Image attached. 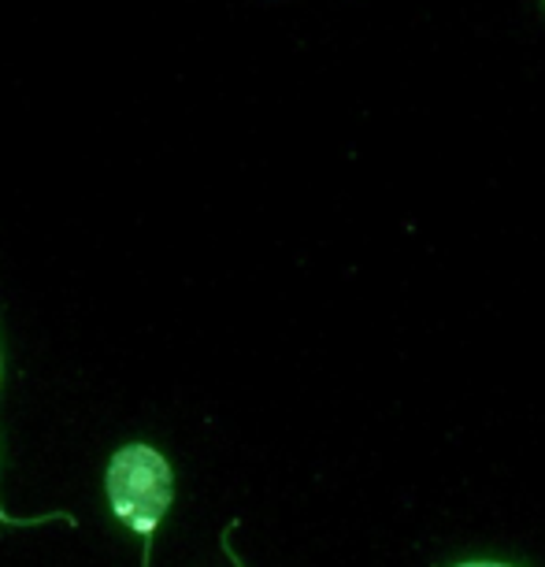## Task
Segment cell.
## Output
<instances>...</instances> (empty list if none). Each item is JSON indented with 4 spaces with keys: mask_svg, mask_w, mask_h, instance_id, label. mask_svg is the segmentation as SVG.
Returning <instances> with one entry per match:
<instances>
[{
    "mask_svg": "<svg viewBox=\"0 0 545 567\" xmlns=\"http://www.w3.org/2000/svg\"><path fill=\"white\" fill-rule=\"evenodd\" d=\"M104 489H109L112 516L126 523L145 545L142 567H153L156 530L167 516L171 501H175V475H171V464L153 445H123L109 464Z\"/></svg>",
    "mask_w": 545,
    "mask_h": 567,
    "instance_id": "obj_1",
    "label": "cell"
},
{
    "mask_svg": "<svg viewBox=\"0 0 545 567\" xmlns=\"http://www.w3.org/2000/svg\"><path fill=\"white\" fill-rule=\"evenodd\" d=\"M52 519H63L68 527H74V516H68V512H45V516L16 519V516H8V512L0 508V523H4V527H38V523H52Z\"/></svg>",
    "mask_w": 545,
    "mask_h": 567,
    "instance_id": "obj_2",
    "label": "cell"
},
{
    "mask_svg": "<svg viewBox=\"0 0 545 567\" xmlns=\"http://www.w3.org/2000/svg\"><path fill=\"white\" fill-rule=\"evenodd\" d=\"M456 567H512V564H497V560H475V564H456Z\"/></svg>",
    "mask_w": 545,
    "mask_h": 567,
    "instance_id": "obj_3",
    "label": "cell"
}]
</instances>
